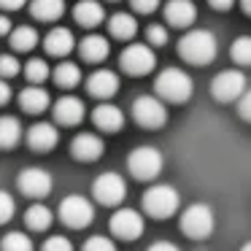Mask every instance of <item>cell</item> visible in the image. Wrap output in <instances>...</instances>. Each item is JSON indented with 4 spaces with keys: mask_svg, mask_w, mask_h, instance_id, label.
<instances>
[{
    "mask_svg": "<svg viewBox=\"0 0 251 251\" xmlns=\"http://www.w3.org/2000/svg\"><path fill=\"white\" fill-rule=\"evenodd\" d=\"M178 54L184 57L189 65H208V62H213L219 54L216 35H213L211 30H189V33L178 41Z\"/></svg>",
    "mask_w": 251,
    "mask_h": 251,
    "instance_id": "1",
    "label": "cell"
},
{
    "mask_svg": "<svg viewBox=\"0 0 251 251\" xmlns=\"http://www.w3.org/2000/svg\"><path fill=\"white\" fill-rule=\"evenodd\" d=\"M154 89H157V95L162 100H170V103H186V100L192 98L195 84H192V78L186 76L181 68H165V71L157 76V81H154Z\"/></svg>",
    "mask_w": 251,
    "mask_h": 251,
    "instance_id": "2",
    "label": "cell"
},
{
    "mask_svg": "<svg viewBox=\"0 0 251 251\" xmlns=\"http://www.w3.org/2000/svg\"><path fill=\"white\" fill-rule=\"evenodd\" d=\"M213 227H216V219H213L211 205H205V202H195L181 213V232L192 240L211 238Z\"/></svg>",
    "mask_w": 251,
    "mask_h": 251,
    "instance_id": "3",
    "label": "cell"
},
{
    "mask_svg": "<svg viewBox=\"0 0 251 251\" xmlns=\"http://www.w3.org/2000/svg\"><path fill=\"white\" fill-rule=\"evenodd\" d=\"M178 192L168 184H157V186H149L146 195H143V211L154 219H168L178 211Z\"/></svg>",
    "mask_w": 251,
    "mask_h": 251,
    "instance_id": "4",
    "label": "cell"
},
{
    "mask_svg": "<svg viewBox=\"0 0 251 251\" xmlns=\"http://www.w3.org/2000/svg\"><path fill=\"white\" fill-rule=\"evenodd\" d=\"M162 154H159V149L154 146H138L135 151L127 157V168H130V173L135 176L138 181H151L157 178L159 173H162Z\"/></svg>",
    "mask_w": 251,
    "mask_h": 251,
    "instance_id": "5",
    "label": "cell"
},
{
    "mask_svg": "<svg viewBox=\"0 0 251 251\" xmlns=\"http://www.w3.org/2000/svg\"><path fill=\"white\" fill-rule=\"evenodd\" d=\"M92 219H95V208L84 195H68L60 200V222L65 227L81 229V227H89Z\"/></svg>",
    "mask_w": 251,
    "mask_h": 251,
    "instance_id": "6",
    "label": "cell"
},
{
    "mask_svg": "<svg viewBox=\"0 0 251 251\" xmlns=\"http://www.w3.org/2000/svg\"><path fill=\"white\" fill-rule=\"evenodd\" d=\"M132 119L138 122L146 130H159V127L168 122V108L159 98L154 95H141V98L132 103Z\"/></svg>",
    "mask_w": 251,
    "mask_h": 251,
    "instance_id": "7",
    "label": "cell"
},
{
    "mask_svg": "<svg viewBox=\"0 0 251 251\" xmlns=\"http://www.w3.org/2000/svg\"><path fill=\"white\" fill-rule=\"evenodd\" d=\"M119 65H122V71L130 73V76H146V73H151L154 65H157V54H154L151 46L132 44L122 51Z\"/></svg>",
    "mask_w": 251,
    "mask_h": 251,
    "instance_id": "8",
    "label": "cell"
},
{
    "mask_svg": "<svg viewBox=\"0 0 251 251\" xmlns=\"http://www.w3.org/2000/svg\"><path fill=\"white\" fill-rule=\"evenodd\" d=\"M92 195H95V200L103 202V205H119L127 197V184L119 173H111L108 170V173H100L98 178H95Z\"/></svg>",
    "mask_w": 251,
    "mask_h": 251,
    "instance_id": "9",
    "label": "cell"
},
{
    "mask_svg": "<svg viewBox=\"0 0 251 251\" xmlns=\"http://www.w3.org/2000/svg\"><path fill=\"white\" fill-rule=\"evenodd\" d=\"M17 186L27 197H46L54 186V181H51V173L44 168H25L17 176Z\"/></svg>",
    "mask_w": 251,
    "mask_h": 251,
    "instance_id": "10",
    "label": "cell"
},
{
    "mask_svg": "<svg viewBox=\"0 0 251 251\" xmlns=\"http://www.w3.org/2000/svg\"><path fill=\"white\" fill-rule=\"evenodd\" d=\"M211 92L219 103H229V100H238L246 92V76L240 71H222L211 84Z\"/></svg>",
    "mask_w": 251,
    "mask_h": 251,
    "instance_id": "11",
    "label": "cell"
},
{
    "mask_svg": "<svg viewBox=\"0 0 251 251\" xmlns=\"http://www.w3.org/2000/svg\"><path fill=\"white\" fill-rule=\"evenodd\" d=\"M111 232L122 240H138L143 235V216L132 208H119L108 222Z\"/></svg>",
    "mask_w": 251,
    "mask_h": 251,
    "instance_id": "12",
    "label": "cell"
},
{
    "mask_svg": "<svg viewBox=\"0 0 251 251\" xmlns=\"http://www.w3.org/2000/svg\"><path fill=\"white\" fill-rule=\"evenodd\" d=\"M71 151H73V157L81 159V162H95V159L103 157L105 146H103V141H100L95 132H81V135L73 138Z\"/></svg>",
    "mask_w": 251,
    "mask_h": 251,
    "instance_id": "13",
    "label": "cell"
},
{
    "mask_svg": "<svg viewBox=\"0 0 251 251\" xmlns=\"http://www.w3.org/2000/svg\"><path fill=\"white\" fill-rule=\"evenodd\" d=\"M27 143L33 151H51L60 143V132L49 122H38V125H33L27 130Z\"/></svg>",
    "mask_w": 251,
    "mask_h": 251,
    "instance_id": "14",
    "label": "cell"
},
{
    "mask_svg": "<svg viewBox=\"0 0 251 251\" xmlns=\"http://www.w3.org/2000/svg\"><path fill=\"white\" fill-rule=\"evenodd\" d=\"M87 89L92 98L100 100H108L119 92V76L114 71H95L92 76L87 78Z\"/></svg>",
    "mask_w": 251,
    "mask_h": 251,
    "instance_id": "15",
    "label": "cell"
},
{
    "mask_svg": "<svg viewBox=\"0 0 251 251\" xmlns=\"http://www.w3.org/2000/svg\"><path fill=\"white\" fill-rule=\"evenodd\" d=\"M92 122L103 132H119L122 127H125V114H122V108L114 103H100L98 108L92 111Z\"/></svg>",
    "mask_w": 251,
    "mask_h": 251,
    "instance_id": "16",
    "label": "cell"
},
{
    "mask_svg": "<svg viewBox=\"0 0 251 251\" xmlns=\"http://www.w3.org/2000/svg\"><path fill=\"white\" fill-rule=\"evenodd\" d=\"M84 103L78 98H73V95H65V98H60L54 103V119L60 122V125H65V127H73V125H78V122L84 119Z\"/></svg>",
    "mask_w": 251,
    "mask_h": 251,
    "instance_id": "17",
    "label": "cell"
},
{
    "mask_svg": "<svg viewBox=\"0 0 251 251\" xmlns=\"http://www.w3.org/2000/svg\"><path fill=\"white\" fill-rule=\"evenodd\" d=\"M165 19H168V25H173V27H189L197 19V8H195L192 0H168Z\"/></svg>",
    "mask_w": 251,
    "mask_h": 251,
    "instance_id": "18",
    "label": "cell"
},
{
    "mask_svg": "<svg viewBox=\"0 0 251 251\" xmlns=\"http://www.w3.org/2000/svg\"><path fill=\"white\" fill-rule=\"evenodd\" d=\"M44 49L54 57H65L76 49V38H73V33L68 27H54V30H49V35L44 38Z\"/></svg>",
    "mask_w": 251,
    "mask_h": 251,
    "instance_id": "19",
    "label": "cell"
},
{
    "mask_svg": "<svg viewBox=\"0 0 251 251\" xmlns=\"http://www.w3.org/2000/svg\"><path fill=\"white\" fill-rule=\"evenodd\" d=\"M73 19L78 25H84V27H98L105 19V11L98 0H78L76 8H73Z\"/></svg>",
    "mask_w": 251,
    "mask_h": 251,
    "instance_id": "20",
    "label": "cell"
},
{
    "mask_svg": "<svg viewBox=\"0 0 251 251\" xmlns=\"http://www.w3.org/2000/svg\"><path fill=\"white\" fill-rule=\"evenodd\" d=\"M30 14L38 22H57L65 14V0H33L30 3Z\"/></svg>",
    "mask_w": 251,
    "mask_h": 251,
    "instance_id": "21",
    "label": "cell"
},
{
    "mask_svg": "<svg viewBox=\"0 0 251 251\" xmlns=\"http://www.w3.org/2000/svg\"><path fill=\"white\" fill-rule=\"evenodd\" d=\"M78 51H81V57L87 62H103L105 57H108L111 46L103 35H87V38L78 44Z\"/></svg>",
    "mask_w": 251,
    "mask_h": 251,
    "instance_id": "22",
    "label": "cell"
},
{
    "mask_svg": "<svg viewBox=\"0 0 251 251\" xmlns=\"http://www.w3.org/2000/svg\"><path fill=\"white\" fill-rule=\"evenodd\" d=\"M19 105H22V111H27V114H41V111L49 108V92L33 84V87L22 89V95H19Z\"/></svg>",
    "mask_w": 251,
    "mask_h": 251,
    "instance_id": "23",
    "label": "cell"
},
{
    "mask_svg": "<svg viewBox=\"0 0 251 251\" xmlns=\"http://www.w3.org/2000/svg\"><path fill=\"white\" fill-rule=\"evenodd\" d=\"M108 30H111V35H114V38L130 41L132 35L138 33V22H135V17H132V14H114V17L108 19Z\"/></svg>",
    "mask_w": 251,
    "mask_h": 251,
    "instance_id": "24",
    "label": "cell"
},
{
    "mask_svg": "<svg viewBox=\"0 0 251 251\" xmlns=\"http://www.w3.org/2000/svg\"><path fill=\"white\" fill-rule=\"evenodd\" d=\"M22 141V125L17 116H0V149H14Z\"/></svg>",
    "mask_w": 251,
    "mask_h": 251,
    "instance_id": "25",
    "label": "cell"
},
{
    "mask_svg": "<svg viewBox=\"0 0 251 251\" xmlns=\"http://www.w3.org/2000/svg\"><path fill=\"white\" fill-rule=\"evenodd\" d=\"M51 78H54L57 87L73 89L78 81H81V68H78L76 62H60V65L54 68V73H51Z\"/></svg>",
    "mask_w": 251,
    "mask_h": 251,
    "instance_id": "26",
    "label": "cell"
},
{
    "mask_svg": "<svg viewBox=\"0 0 251 251\" xmlns=\"http://www.w3.org/2000/svg\"><path fill=\"white\" fill-rule=\"evenodd\" d=\"M51 211L46 205H41V202H35V205L27 208V213H25V224H27L30 229H35V232H41V229H49L51 224Z\"/></svg>",
    "mask_w": 251,
    "mask_h": 251,
    "instance_id": "27",
    "label": "cell"
},
{
    "mask_svg": "<svg viewBox=\"0 0 251 251\" xmlns=\"http://www.w3.org/2000/svg\"><path fill=\"white\" fill-rule=\"evenodd\" d=\"M11 46L17 51H33L35 46H38V33H35V27L22 25V27L11 30Z\"/></svg>",
    "mask_w": 251,
    "mask_h": 251,
    "instance_id": "28",
    "label": "cell"
},
{
    "mask_svg": "<svg viewBox=\"0 0 251 251\" xmlns=\"http://www.w3.org/2000/svg\"><path fill=\"white\" fill-rule=\"evenodd\" d=\"M0 249L3 251H33V240L25 232H8L6 238L0 240Z\"/></svg>",
    "mask_w": 251,
    "mask_h": 251,
    "instance_id": "29",
    "label": "cell"
},
{
    "mask_svg": "<svg viewBox=\"0 0 251 251\" xmlns=\"http://www.w3.org/2000/svg\"><path fill=\"white\" fill-rule=\"evenodd\" d=\"M25 76H27L33 84L46 81V78H49V65H46V60H38V57L27 60V65H25Z\"/></svg>",
    "mask_w": 251,
    "mask_h": 251,
    "instance_id": "30",
    "label": "cell"
},
{
    "mask_svg": "<svg viewBox=\"0 0 251 251\" xmlns=\"http://www.w3.org/2000/svg\"><path fill=\"white\" fill-rule=\"evenodd\" d=\"M232 60L238 65H251V35H240L232 44Z\"/></svg>",
    "mask_w": 251,
    "mask_h": 251,
    "instance_id": "31",
    "label": "cell"
},
{
    "mask_svg": "<svg viewBox=\"0 0 251 251\" xmlns=\"http://www.w3.org/2000/svg\"><path fill=\"white\" fill-rule=\"evenodd\" d=\"M81 251H116V246H114V240L105 238V235H92V238L84 240Z\"/></svg>",
    "mask_w": 251,
    "mask_h": 251,
    "instance_id": "32",
    "label": "cell"
},
{
    "mask_svg": "<svg viewBox=\"0 0 251 251\" xmlns=\"http://www.w3.org/2000/svg\"><path fill=\"white\" fill-rule=\"evenodd\" d=\"M14 213H17V202H14V197L8 195V192L0 189V224L11 222Z\"/></svg>",
    "mask_w": 251,
    "mask_h": 251,
    "instance_id": "33",
    "label": "cell"
},
{
    "mask_svg": "<svg viewBox=\"0 0 251 251\" xmlns=\"http://www.w3.org/2000/svg\"><path fill=\"white\" fill-rule=\"evenodd\" d=\"M19 60L14 54H0V78H11L19 73Z\"/></svg>",
    "mask_w": 251,
    "mask_h": 251,
    "instance_id": "34",
    "label": "cell"
},
{
    "mask_svg": "<svg viewBox=\"0 0 251 251\" xmlns=\"http://www.w3.org/2000/svg\"><path fill=\"white\" fill-rule=\"evenodd\" d=\"M146 38H149V46H165L168 44V30H165V25H149Z\"/></svg>",
    "mask_w": 251,
    "mask_h": 251,
    "instance_id": "35",
    "label": "cell"
},
{
    "mask_svg": "<svg viewBox=\"0 0 251 251\" xmlns=\"http://www.w3.org/2000/svg\"><path fill=\"white\" fill-rule=\"evenodd\" d=\"M41 251H73V243L65 238V235H51Z\"/></svg>",
    "mask_w": 251,
    "mask_h": 251,
    "instance_id": "36",
    "label": "cell"
},
{
    "mask_svg": "<svg viewBox=\"0 0 251 251\" xmlns=\"http://www.w3.org/2000/svg\"><path fill=\"white\" fill-rule=\"evenodd\" d=\"M238 114L243 116L246 122H251V89H246L238 98Z\"/></svg>",
    "mask_w": 251,
    "mask_h": 251,
    "instance_id": "37",
    "label": "cell"
},
{
    "mask_svg": "<svg viewBox=\"0 0 251 251\" xmlns=\"http://www.w3.org/2000/svg\"><path fill=\"white\" fill-rule=\"evenodd\" d=\"M130 3L138 14H151V11H157V6H159V0H130Z\"/></svg>",
    "mask_w": 251,
    "mask_h": 251,
    "instance_id": "38",
    "label": "cell"
},
{
    "mask_svg": "<svg viewBox=\"0 0 251 251\" xmlns=\"http://www.w3.org/2000/svg\"><path fill=\"white\" fill-rule=\"evenodd\" d=\"M149 251H181L176 243H168V240H157V243L149 246Z\"/></svg>",
    "mask_w": 251,
    "mask_h": 251,
    "instance_id": "39",
    "label": "cell"
},
{
    "mask_svg": "<svg viewBox=\"0 0 251 251\" xmlns=\"http://www.w3.org/2000/svg\"><path fill=\"white\" fill-rule=\"evenodd\" d=\"M22 6H25V0H0V8L3 11H17Z\"/></svg>",
    "mask_w": 251,
    "mask_h": 251,
    "instance_id": "40",
    "label": "cell"
},
{
    "mask_svg": "<svg viewBox=\"0 0 251 251\" xmlns=\"http://www.w3.org/2000/svg\"><path fill=\"white\" fill-rule=\"evenodd\" d=\"M216 11H227V8H232L235 6V0H208Z\"/></svg>",
    "mask_w": 251,
    "mask_h": 251,
    "instance_id": "41",
    "label": "cell"
},
{
    "mask_svg": "<svg viewBox=\"0 0 251 251\" xmlns=\"http://www.w3.org/2000/svg\"><path fill=\"white\" fill-rule=\"evenodd\" d=\"M8 100H11V87H8V84L3 81V78H0V105L8 103Z\"/></svg>",
    "mask_w": 251,
    "mask_h": 251,
    "instance_id": "42",
    "label": "cell"
},
{
    "mask_svg": "<svg viewBox=\"0 0 251 251\" xmlns=\"http://www.w3.org/2000/svg\"><path fill=\"white\" fill-rule=\"evenodd\" d=\"M6 33H11V19L0 14V35H6Z\"/></svg>",
    "mask_w": 251,
    "mask_h": 251,
    "instance_id": "43",
    "label": "cell"
},
{
    "mask_svg": "<svg viewBox=\"0 0 251 251\" xmlns=\"http://www.w3.org/2000/svg\"><path fill=\"white\" fill-rule=\"evenodd\" d=\"M240 3H243V11L251 17V0H240Z\"/></svg>",
    "mask_w": 251,
    "mask_h": 251,
    "instance_id": "44",
    "label": "cell"
},
{
    "mask_svg": "<svg viewBox=\"0 0 251 251\" xmlns=\"http://www.w3.org/2000/svg\"><path fill=\"white\" fill-rule=\"evenodd\" d=\"M240 251H251V240H249V243H243V246H240Z\"/></svg>",
    "mask_w": 251,
    "mask_h": 251,
    "instance_id": "45",
    "label": "cell"
}]
</instances>
